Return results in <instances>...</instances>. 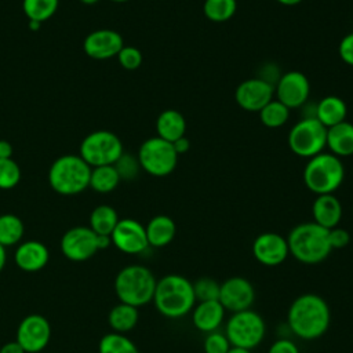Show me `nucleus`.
<instances>
[{"label":"nucleus","mask_w":353,"mask_h":353,"mask_svg":"<svg viewBox=\"0 0 353 353\" xmlns=\"http://www.w3.org/2000/svg\"><path fill=\"white\" fill-rule=\"evenodd\" d=\"M156 277L152 270L142 265L123 268L114 279V291L120 302L139 307L153 299Z\"/></svg>","instance_id":"obj_5"},{"label":"nucleus","mask_w":353,"mask_h":353,"mask_svg":"<svg viewBox=\"0 0 353 353\" xmlns=\"http://www.w3.org/2000/svg\"><path fill=\"white\" fill-rule=\"evenodd\" d=\"M330 153L336 157H347L353 154V124L349 121H342L327 128V142Z\"/></svg>","instance_id":"obj_22"},{"label":"nucleus","mask_w":353,"mask_h":353,"mask_svg":"<svg viewBox=\"0 0 353 353\" xmlns=\"http://www.w3.org/2000/svg\"><path fill=\"white\" fill-rule=\"evenodd\" d=\"M61 251L65 258L83 262L97 254V234L88 226H74L61 239Z\"/></svg>","instance_id":"obj_12"},{"label":"nucleus","mask_w":353,"mask_h":353,"mask_svg":"<svg viewBox=\"0 0 353 353\" xmlns=\"http://www.w3.org/2000/svg\"><path fill=\"white\" fill-rule=\"evenodd\" d=\"M277 3L283 4V6H296L299 4L302 0H276Z\"/></svg>","instance_id":"obj_48"},{"label":"nucleus","mask_w":353,"mask_h":353,"mask_svg":"<svg viewBox=\"0 0 353 353\" xmlns=\"http://www.w3.org/2000/svg\"><path fill=\"white\" fill-rule=\"evenodd\" d=\"M41 22H37V21H29V29L30 30H37L40 28Z\"/></svg>","instance_id":"obj_49"},{"label":"nucleus","mask_w":353,"mask_h":353,"mask_svg":"<svg viewBox=\"0 0 353 353\" xmlns=\"http://www.w3.org/2000/svg\"><path fill=\"white\" fill-rule=\"evenodd\" d=\"M352 214H353V205H352Z\"/></svg>","instance_id":"obj_52"},{"label":"nucleus","mask_w":353,"mask_h":353,"mask_svg":"<svg viewBox=\"0 0 353 353\" xmlns=\"http://www.w3.org/2000/svg\"><path fill=\"white\" fill-rule=\"evenodd\" d=\"M123 154L120 138L106 130L88 134L80 143V157L92 168L99 165H113Z\"/></svg>","instance_id":"obj_9"},{"label":"nucleus","mask_w":353,"mask_h":353,"mask_svg":"<svg viewBox=\"0 0 353 353\" xmlns=\"http://www.w3.org/2000/svg\"><path fill=\"white\" fill-rule=\"evenodd\" d=\"M172 146H174L175 152L178 153V156L183 154V153H186L190 149V139L186 138V135H183L182 138H178L176 141H174Z\"/></svg>","instance_id":"obj_42"},{"label":"nucleus","mask_w":353,"mask_h":353,"mask_svg":"<svg viewBox=\"0 0 353 353\" xmlns=\"http://www.w3.org/2000/svg\"><path fill=\"white\" fill-rule=\"evenodd\" d=\"M265 334V320L259 313L251 309L232 313L226 321L225 335L232 346L251 350L263 341Z\"/></svg>","instance_id":"obj_7"},{"label":"nucleus","mask_w":353,"mask_h":353,"mask_svg":"<svg viewBox=\"0 0 353 353\" xmlns=\"http://www.w3.org/2000/svg\"><path fill=\"white\" fill-rule=\"evenodd\" d=\"M274 95V87L259 79H247L241 81L234 92V99L237 105L248 112H259L265 105H268Z\"/></svg>","instance_id":"obj_17"},{"label":"nucleus","mask_w":353,"mask_h":353,"mask_svg":"<svg viewBox=\"0 0 353 353\" xmlns=\"http://www.w3.org/2000/svg\"><path fill=\"white\" fill-rule=\"evenodd\" d=\"M51 327L48 320L41 314H29L18 325L17 342L25 353L41 352L50 342Z\"/></svg>","instance_id":"obj_13"},{"label":"nucleus","mask_w":353,"mask_h":353,"mask_svg":"<svg viewBox=\"0 0 353 353\" xmlns=\"http://www.w3.org/2000/svg\"><path fill=\"white\" fill-rule=\"evenodd\" d=\"M138 319H139L138 307L120 302L110 309L108 316V323L113 330V332L125 334L137 325Z\"/></svg>","instance_id":"obj_26"},{"label":"nucleus","mask_w":353,"mask_h":353,"mask_svg":"<svg viewBox=\"0 0 353 353\" xmlns=\"http://www.w3.org/2000/svg\"><path fill=\"white\" fill-rule=\"evenodd\" d=\"M252 255L265 266H279L290 255L287 239L276 232H263L252 243Z\"/></svg>","instance_id":"obj_16"},{"label":"nucleus","mask_w":353,"mask_h":353,"mask_svg":"<svg viewBox=\"0 0 353 353\" xmlns=\"http://www.w3.org/2000/svg\"><path fill=\"white\" fill-rule=\"evenodd\" d=\"M328 240L332 250L345 248L350 243V234L343 228H332L328 230Z\"/></svg>","instance_id":"obj_39"},{"label":"nucleus","mask_w":353,"mask_h":353,"mask_svg":"<svg viewBox=\"0 0 353 353\" xmlns=\"http://www.w3.org/2000/svg\"><path fill=\"white\" fill-rule=\"evenodd\" d=\"M91 167L79 154L58 157L50 167L48 183L62 196H74L90 186Z\"/></svg>","instance_id":"obj_4"},{"label":"nucleus","mask_w":353,"mask_h":353,"mask_svg":"<svg viewBox=\"0 0 353 353\" xmlns=\"http://www.w3.org/2000/svg\"><path fill=\"white\" fill-rule=\"evenodd\" d=\"M97 244H98V250H105L112 244V239L110 236L97 234Z\"/></svg>","instance_id":"obj_45"},{"label":"nucleus","mask_w":353,"mask_h":353,"mask_svg":"<svg viewBox=\"0 0 353 353\" xmlns=\"http://www.w3.org/2000/svg\"><path fill=\"white\" fill-rule=\"evenodd\" d=\"M6 261H7L6 247H3V245L0 244V272L4 269V266H6Z\"/></svg>","instance_id":"obj_46"},{"label":"nucleus","mask_w":353,"mask_h":353,"mask_svg":"<svg viewBox=\"0 0 353 353\" xmlns=\"http://www.w3.org/2000/svg\"><path fill=\"white\" fill-rule=\"evenodd\" d=\"M258 113L261 123L268 128H279L284 125L290 117V109L277 99H272Z\"/></svg>","instance_id":"obj_30"},{"label":"nucleus","mask_w":353,"mask_h":353,"mask_svg":"<svg viewBox=\"0 0 353 353\" xmlns=\"http://www.w3.org/2000/svg\"><path fill=\"white\" fill-rule=\"evenodd\" d=\"M156 131L157 137L172 143L174 141L185 135L186 120L181 112L175 109H167L157 116Z\"/></svg>","instance_id":"obj_25"},{"label":"nucleus","mask_w":353,"mask_h":353,"mask_svg":"<svg viewBox=\"0 0 353 353\" xmlns=\"http://www.w3.org/2000/svg\"><path fill=\"white\" fill-rule=\"evenodd\" d=\"M12 156V146L8 141L0 139V159H11Z\"/></svg>","instance_id":"obj_44"},{"label":"nucleus","mask_w":353,"mask_h":353,"mask_svg":"<svg viewBox=\"0 0 353 353\" xmlns=\"http://www.w3.org/2000/svg\"><path fill=\"white\" fill-rule=\"evenodd\" d=\"M268 353H299V349L292 341L281 338L272 343Z\"/></svg>","instance_id":"obj_41"},{"label":"nucleus","mask_w":353,"mask_h":353,"mask_svg":"<svg viewBox=\"0 0 353 353\" xmlns=\"http://www.w3.org/2000/svg\"><path fill=\"white\" fill-rule=\"evenodd\" d=\"M117 222H119V215H117L116 210L110 205L102 204L92 210V212L90 215V226L88 228L95 234L110 236L113 229L116 228Z\"/></svg>","instance_id":"obj_27"},{"label":"nucleus","mask_w":353,"mask_h":353,"mask_svg":"<svg viewBox=\"0 0 353 353\" xmlns=\"http://www.w3.org/2000/svg\"><path fill=\"white\" fill-rule=\"evenodd\" d=\"M347 114V106L343 99L336 95L324 97L314 109V117L325 127H332L345 121Z\"/></svg>","instance_id":"obj_24"},{"label":"nucleus","mask_w":353,"mask_h":353,"mask_svg":"<svg viewBox=\"0 0 353 353\" xmlns=\"http://www.w3.org/2000/svg\"><path fill=\"white\" fill-rule=\"evenodd\" d=\"M237 11V0H204L203 12L212 22H226Z\"/></svg>","instance_id":"obj_31"},{"label":"nucleus","mask_w":353,"mask_h":353,"mask_svg":"<svg viewBox=\"0 0 353 353\" xmlns=\"http://www.w3.org/2000/svg\"><path fill=\"white\" fill-rule=\"evenodd\" d=\"M120 175L114 165H99L91 168L90 188L98 193H110L120 183Z\"/></svg>","instance_id":"obj_28"},{"label":"nucleus","mask_w":353,"mask_h":353,"mask_svg":"<svg viewBox=\"0 0 353 353\" xmlns=\"http://www.w3.org/2000/svg\"><path fill=\"white\" fill-rule=\"evenodd\" d=\"M310 94V83L307 77L298 70L285 72L279 77L274 87L276 99L285 105L290 110L303 106Z\"/></svg>","instance_id":"obj_11"},{"label":"nucleus","mask_w":353,"mask_h":353,"mask_svg":"<svg viewBox=\"0 0 353 353\" xmlns=\"http://www.w3.org/2000/svg\"><path fill=\"white\" fill-rule=\"evenodd\" d=\"M137 159L141 168L149 175L167 176L176 167L178 153L171 142L160 137H152L142 142Z\"/></svg>","instance_id":"obj_10"},{"label":"nucleus","mask_w":353,"mask_h":353,"mask_svg":"<svg viewBox=\"0 0 353 353\" xmlns=\"http://www.w3.org/2000/svg\"><path fill=\"white\" fill-rule=\"evenodd\" d=\"M221 284L211 277H200L193 283L196 302L218 301Z\"/></svg>","instance_id":"obj_34"},{"label":"nucleus","mask_w":353,"mask_h":353,"mask_svg":"<svg viewBox=\"0 0 353 353\" xmlns=\"http://www.w3.org/2000/svg\"><path fill=\"white\" fill-rule=\"evenodd\" d=\"M230 346L232 345L226 335L219 331L208 332L203 343L204 353H228Z\"/></svg>","instance_id":"obj_36"},{"label":"nucleus","mask_w":353,"mask_h":353,"mask_svg":"<svg viewBox=\"0 0 353 353\" xmlns=\"http://www.w3.org/2000/svg\"><path fill=\"white\" fill-rule=\"evenodd\" d=\"M152 302L164 317L181 319L196 305L193 283L182 274H165L157 280Z\"/></svg>","instance_id":"obj_2"},{"label":"nucleus","mask_w":353,"mask_h":353,"mask_svg":"<svg viewBox=\"0 0 353 353\" xmlns=\"http://www.w3.org/2000/svg\"><path fill=\"white\" fill-rule=\"evenodd\" d=\"M287 323L301 339L313 341L323 336L331 323L330 306L317 294H302L288 307Z\"/></svg>","instance_id":"obj_1"},{"label":"nucleus","mask_w":353,"mask_h":353,"mask_svg":"<svg viewBox=\"0 0 353 353\" xmlns=\"http://www.w3.org/2000/svg\"><path fill=\"white\" fill-rule=\"evenodd\" d=\"M99 353H139L135 343L124 334L109 332L103 335L98 345Z\"/></svg>","instance_id":"obj_33"},{"label":"nucleus","mask_w":353,"mask_h":353,"mask_svg":"<svg viewBox=\"0 0 353 353\" xmlns=\"http://www.w3.org/2000/svg\"><path fill=\"white\" fill-rule=\"evenodd\" d=\"M228 353H251V350L243 349V347H237V346H230Z\"/></svg>","instance_id":"obj_47"},{"label":"nucleus","mask_w":353,"mask_h":353,"mask_svg":"<svg viewBox=\"0 0 353 353\" xmlns=\"http://www.w3.org/2000/svg\"><path fill=\"white\" fill-rule=\"evenodd\" d=\"M110 239L112 244L124 254H141L149 247L145 226L131 218L119 219Z\"/></svg>","instance_id":"obj_15"},{"label":"nucleus","mask_w":353,"mask_h":353,"mask_svg":"<svg viewBox=\"0 0 353 353\" xmlns=\"http://www.w3.org/2000/svg\"><path fill=\"white\" fill-rule=\"evenodd\" d=\"M290 254L305 265L323 262L332 251L328 240V229L316 222L299 223L291 229L287 237Z\"/></svg>","instance_id":"obj_3"},{"label":"nucleus","mask_w":353,"mask_h":353,"mask_svg":"<svg viewBox=\"0 0 353 353\" xmlns=\"http://www.w3.org/2000/svg\"><path fill=\"white\" fill-rule=\"evenodd\" d=\"M288 148L299 157L310 159L325 149L327 128L312 116H305L288 132Z\"/></svg>","instance_id":"obj_8"},{"label":"nucleus","mask_w":353,"mask_h":353,"mask_svg":"<svg viewBox=\"0 0 353 353\" xmlns=\"http://www.w3.org/2000/svg\"><path fill=\"white\" fill-rule=\"evenodd\" d=\"M120 175V179H132L137 176L141 165L138 159L131 154H121V157L113 164Z\"/></svg>","instance_id":"obj_37"},{"label":"nucleus","mask_w":353,"mask_h":353,"mask_svg":"<svg viewBox=\"0 0 353 353\" xmlns=\"http://www.w3.org/2000/svg\"><path fill=\"white\" fill-rule=\"evenodd\" d=\"M123 47L124 41L121 34L112 29L94 30L83 41L84 52L98 61L117 57Z\"/></svg>","instance_id":"obj_18"},{"label":"nucleus","mask_w":353,"mask_h":353,"mask_svg":"<svg viewBox=\"0 0 353 353\" xmlns=\"http://www.w3.org/2000/svg\"><path fill=\"white\" fill-rule=\"evenodd\" d=\"M119 63L127 70H135L142 63V54L137 47L124 46L117 54Z\"/></svg>","instance_id":"obj_38"},{"label":"nucleus","mask_w":353,"mask_h":353,"mask_svg":"<svg viewBox=\"0 0 353 353\" xmlns=\"http://www.w3.org/2000/svg\"><path fill=\"white\" fill-rule=\"evenodd\" d=\"M25 226L21 218L14 214L0 215V244L10 247L18 244L23 237Z\"/></svg>","instance_id":"obj_29"},{"label":"nucleus","mask_w":353,"mask_h":353,"mask_svg":"<svg viewBox=\"0 0 353 353\" xmlns=\"http://www.w3.org/2000/svg\"><path fill=\"white\" fill-rule=\"evenodd\" d=\"M225 310L232 313L251 309L255 301V290L250 280L241 276H233L221 284L219 299Z\"/></svg>","instance_id":"obj_14"},{"label":"nucleus","mask_w":353,"mask_h":353,"mask_svg":"<svg viewBox=\"0 0 353 353\" xmlns=\"http://www.w3.org/2000/svg\"><path fill=\"white\" fill-rule=\"evenodd\" d=\"M225 312L219 301L199 302L192 310L193 325L205 334L216 331L225 319Z\"/></svg>","instance_id":"obj_21"},{"label":"nucleus","mask_w":353,"mask_h":353,"mask_svg":"<svg viewBox=\"0 0 353 353\" xmlns=\"http://www.w3.org/2000/svg\"><path fill=\"white\" fill-rule=\"evenodd\" d=\"M342 204L339 199L334 196V193L319 194L312 204L313 222L328 230L339 225L342 219Z\"/></svg>","instance_id":"obj_19"},{"label":"nucleus","mask_w":353,"mask_h":353,"mask_svg":"<svg viewBox=\"0 0 353 353\" xmlns=\"http://www.w3.org/2000/svg\"><path fill=\"white\" fill-rule=\"evenodd\" d=\"M83 4H87V6H91V4H95V3H98L99 0H80Z\"/></svg>","instance_id":"obj_50"},{"label":"nucleus","mask_w":353,"mask_h":353,"mask_svg":"<svg viewBox=\"0 0 353 353\" xmlns=\"http://www.w3.org/2000/svg\"><path fill=\"white\" fill-rule=\"evenodd\" d=\"M0 353H25V350L17 341H12V342L4 343L0 349Z\"/></svg>","instance_id":"obj_43"},{"label":"nucleus","mask_w":353,"mask_h":353,"mask_svg":"<svg viewBox=\"0 0 353 353\" xmlns=\"http://www.w3.org/2000/svg\"><path fill=\"white\" fill-rule=\"evenodd\" d=\"M343 178V163L330 152H321L307 159L303 170V182L316 196L334 193L342 185Z\"/></svg>","instance_id":"obj_6"},{"label":"nucleus","mask_w":353,"mask_h":353,"mask_svg":"<svg viewBox=\"0 0 353 353\" xmlns=\"http://www.w3.org/2000/svg\"><path fill=\"white\" fill-rule=\"evenodd\" d=\"M146 239L150 247L161 248L168 245L176 233V225L168 215H156L145 226Z\"/></svg>","instance_id":"obj_23"},{"label":"nucleus","mask_w":353,"mask_h":353,"mask_svg":"<svg viewBox=\"0 0 353 353\" xmlns=\"http://www.w3.org/2000/svg\"><path fill=\"white\" fill-rule=\"evenodd\" d=\"M48 258L50 254L47 247L36 240L21 243L14 254L15 265L25 272L41 270L47 265Z\"/></svg>","instance_id":"obj_20"},{"label":"nucleus","mask_w":353,"mask_h":353,"mask_svg":"<svg viewBox=\"0 0 353 353\" xmlns=\"http://www.w3.org/2000/svg\"><path fill=\"white\" fill-rule=\"evenodd\" d=\"M58 4L59 0H23L22 8L29 21L44 22L55 14Z\"/></svg>","instance_id":"obj_32"},{"label":"nucleus","mask_w":353,"mask_h":353,"mask_svg":"<svg viewBox=\"0 0 353 353\" xmlns=\"http://www.w3.org/2000/svg\"><path fill=\"white\" fill-rule=\"evenodd\" d=\"M339 57L346 63L353 66V32L343 36L339 43Z\"/></svg>","instance_id":"obj_40"},{"label":"nucleus","mask_w":353,"mask_h":353,"mask_svg":"<svg viewBox=\"0 0 353 353\" xmlns=\"http://www.w3.org/2000/svg\"><path fill=\"white\" fill-rule=\"evenodd\" d=\"M110 1H114V3H125L128 0H110Z\"/></svg>","instance_id":"obj_51"},{"label":"nucleus","mask_w":353,"mask_h":353,"mask_svg":"<svg viewBox=\"0 0 353 353\" xmlns=\"http://www.w3.org/2000/svg\"><path fill=\"white\" fill-rule=\"evenodd\" d=\"M21 181V168L12 159H0V189H12Z\"/></svg>","instance_id":"obj_35"}]
</instances>
